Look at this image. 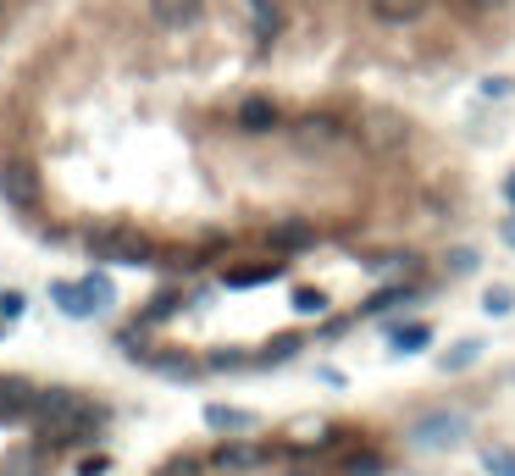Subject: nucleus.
Returning a JSON list of instances; mask_svg holds the SVG:
<instances>
[{
    "label": "nucleus",
    "mask_w": 515,
    "mask_h": 476,
    "mask_svg": "<svg viewBox=\"0 0 515 476\" xmlns=\"http://www.w3.org/2000/svg\"><path fill=\"white\" fill-rule=\"evenodd\" d=\"M405 438L421 454H449L471 438V410L466 405H427L421 416H410Z\"/></svg>",
    "instance_id": "1"
},
{
    "label": "nucleus",
    "mask_w": 515,
    "mask_h": 476,
    "mask_svg": "<svg viewBox=\"0 0 515 476\" xmlns=\"http://www.w3.org/2000/svg\"><path fill=\"white\" fill-rule=\"evenodd\" d=\"M84 244H89V255H95L100 266H156L161 261L156 244H150L139 227H128V222L84 227Z\"/></svg>",
    "instance_id": "2"
},
{
    "label": "nucleus",
    "mask_w": 515,
    "mask_h": 476,
    "mask_svg": "<svg viewBox=\"0 0 515 476\" xmlns=\"http://www.w3.org/2000/svg\"><path fill=\"white\" fill-rule=\"evenodd\" d=\"M0 194H6V205H12L17 216L45 211V178L28 167L23 155H6V161H0Z\"/></svg>",
    "instance_id": "3"
},
{
    "label": "nucleus",
    "mask_w": 515,
    "mask_h": 476,
    "mask_svg": "<svg viewBox=\"0 0 515 476\" xmlns=\"http://www.w3.org/2000/svg\"><path fill=\"white\" fill-rule=\"evenodd\" d=\"M288 139L305 155H327V150H338V144H349V128L338 117H327V111H305V117L288 128Z\"/></svg>",
    "instance_id": "4"
},
{
    "label": "nucleus",
    "mask_w": 515,
    "mask_h": 476,
    "mask_svg": "<svg viewBox=\"0 0 515 476\" xmlns=\"http://www.w3.org/2000/svg\"><path fill=\"white\" fill-rule=\"evenodd\" d=\"M266 460H272V454H266L261 443H250V438H222L211 449V471H233V476H239V471H261Z\"/></svg>",
    "instance_id": "5"
},
{
    "label": "nucleus",
    "mask_w": 515,
    "mask_h": 476,
    "mask_svg": "<svg viewBox=\"0 0 515 476\" xmlns=\"http://www.w3.org/2000/svg\"><path fill=\"white\" fill-rule=\"evenodd\" d=\"M233 122H239V133H250V139H272V133L283 128V111H277L266 95H250V100H239Z\"/></svg>",
    "instance_id": "6"
},
{
    "label": "nucleus",
    "mask_w": 515,
    "mask_h": 476,
    "mask_svg": "<svg viewBox=\"0 0 515 476\" xmlns=\"http://www.w3.org/2000/svg\"><path fill=\"white\" fill-rule=\"evenodd\" d=\"M200 421L216 438H250V432H261V416H255V410H233V405H205Z\"/></svg>",
    "instance_id": "7"
},
{
    "label": "nucleus",
    "mask_w": 515,
    "mask_h": 476,
    "mask_svg": "<svg viewBox=\"0 0 515 476\" xmlns=\"http://www.w3.org/2000/svg\"><path fill=\"white\" fill-rule=\"evenodd\" d=\"M239 6H244V17H250V39L261 50H272L277 34H283V6H277V0H239Z\"/></svg>",
    "instance_id": "8"
},
{
    "label": "nucleus",
    "mask_w": 515,
    "mask_h": 476,
    "mask_svg": "<svg viewBox=\"0 0 515 476\" xmlns=\"http://www.w3.org/2000/svg\"><path fill=\"white\" fill-rule=\"evenodd\" d=\"M50 299H56V310L61 316H72V322H89V316H100V305H95V294H89V283H50Z\"/></svg>",
    "instance_id": "9"
},
{
    "label": "nucleus",
    "mask_w": 515,
    "mask_h": 476,
    "mask_svg": "<svg viewBox=\"0 0 515 476\" xmlns=\"http://www.w3.org/2000/svg\"><path fill=\"white\" fill-rule=\"evenodd\" d=\"M427 6H432V0H366V12H372L383 28H410V23H421V17H427Z\"/></svg>",
    "instance_id": "10"
},
{
    "label": "nucleus",
    "mask_w": 515,
    "mask_h": 476,
    "mask_svg": "<svg viewBox=\"0 0 515 476\" xmlns=\"http://www.w3.org/2000/svg\"><path fill=\"white\" fill-rule=\"evenodd\" d=\"M266 244H272V250H311L316 227L300 222V216H294V222H272V227H266Z\"/></svg>",
    "instance_id": "11"
},
{
    "label": "nucleus",
    "mask_w": 515,
    "mask_h": 476,
    "mask_svg": "<svg viewBox=\"0 0 515 476\" xmlns=\"http://www.w3.org/2000/svg\"><path fill=\"white\" fill-rule=\"evenodd\" d=\"M200 12H205V0H150V17L161 28H189V23H200Z\"/></svg>",
    "instance_id": "12"
},
{
    "label": "nucleus",
    "mask_w": 515,
    "mask_h": 476,
    "mask_svg": "<svg viewBox=\"0 0 515 476\" xmlns=\"http://www.w3.org/2000/svg\"><path fill=\"white\" fill-rule=\"evenodd\" d=\"M28 405H34V388L23 377H0V421H28Z\"/></svg>",
    "instance_id": "13"
},
{
    "label": "nucleus",
    "mask_w": 515,
    "mask_h": 476,
    "mask_svg": "<svg viewBox=\"0 0 515 476\" xmlns=\"http://www.w3.org/2000/svg\"><path fill=\"white\" fill-rule=\"evenodd\" d=\"M45 465H50V449L45 443H28V449H12L0 460V476H45Z\"/></svg>",
    "instance_id": "14"
},
{
    "label": "nucleus",
    "mask_w": 515,
    "mask_h": 476,
    "mask_svg": "<svg viewBox=\"0 0 515 476\" xmlns=\"http://www.w3.org/2000/svg\"><path fill=\"white\" fill-rule=\"evenodd\" d=\"M139 366L161 371V377H178V382L200 377V360H189V355H172V349H161V355H150V349H144V360H139Z\"/></svg>",
    "instance_id": "15"
},
{
    "label": "nucleus",
    "mask_w": 515,
    "mask_h": 476,
    "mask_svg": "<svg viewBox=\"0 0 515 476\" xmlns=\"http://www.w3.org/2000/svg\"><path fill=\"white\" fill-rule=\"evenodd\" d=\"M283 277V261H255V266H228V288H266Z\"/></svg>",
    "instance_id": "16"
},
{
    "label": "nucleus",
    "mask_w": 515,
    "mask_h": 476,
    "mask_svg": "<svg viewBox=\"0 0 515 476\" xmlns=\"http://www.w3.org/2000/svg\"><path fill=\"white\" fill-rule=\"evenodd\" d=\"M477 355H482V338H455V344L438 355V371H444V377H460L466 366H477Z\"/></svg>",
    "instance_id": "17"
},
{
    "label": "nucleus",
    "mask_w": 515,
    "mask_h": 476,
    "mask_svg": "<svg viewBox=\"0 0 515 476\" xmlns=\"http://www.w3.org/2000/svg\"><path fill=\"white\" fill-rule=\"evenodd\" d=\"M388 349H394V355H421V349H432V327L427 322L388 327Z\"/></svg>",
    "instance_id": "18"
},
{
    "label": "nucleus",
    "mask_w": 515,
    "mask_h": 476,
    "mask_svg": "<svg viewBox=\"0 0 515 476\" xmlns=\"http://www.w3.org/2000/svg\"><path fill=\"white\" fill-rule=\"evenodd\" d=\"M410 305H416V288H383V294H372L360 310H366V316H388V322H394L399 310H410Z\"/></svg>",
    "instance_id": "19"
},
{
    "label": "nucleus",
    "mask_w": 515,
    "mask_h": 476,
    "mask_svg": "<svg viewBox=\"0 0 515 476\" xmlns=\"http://www.w3.org/2000/svg\"><path fill=\"white\" fill-rule=\"evenodd\" d=\"M388 460L377 449H349L344 460H338V476H383Z\"/></svg>",
    "instance_id": "20"
},
{
    "label": "nucleus",
    "mask_w": 515,
    "mask_h": 476,
    "mask_svg": "<svg viewBox=\"0 0 515 476\" xmlns=\"http://www.w3.org/2000/svg\"><path fill=\"white\" fill-rule=\"evenodd\" d=\"M178 310H183V294H178V288H161V294H150V305H144L139 322H144V327H156V322H172Z\"/></svg>",
    "instance_id": "21"
},
{
    "label": "nucleus",
    "mask_w": 515,
    "mask_h": 476,
    "mask_svg": "<svg viewBox=\"0 0 515 476\" xmlns=\"http://www.w3.org/2000/svg\"><path fill=\"white\" fill-rule=\"evenodd\" d=\"M300 349H305V338H300V333H277L272 344H266L261 355H255V366H283V360H294Z\"/></svg>",
    "instance_id": "22"
},
{
    "label": "nucleus",
    "mask_w": 515,
    "mask_h": 476,
    "mask_svg": "<svg viewBox=\"0 0 515 476\" xmlns=\"http://www.w3.org/2000/svg\"><path fill=\"white\" fill-rule=\"evenodd\" d=\"M205 471H211V454H172L161 465V476H205Z\"/></svg>",
    "instance_id": "23"
},
{
    "label": "nucleus",
    "mask_w": 515,
    "mask_h": 476,
    "mask_svg": "<svg viewBox=\"0 0 515 476\" xmlns=\"http://www.w3.org/2000/svg\"><path fill=\"white\" fill-rule=\"evenodd\" d=\"M482 471L488 476H515V449H499V443L482 449Z\"/></svg>",
    "instance_id": "24"
},
{
    "label": "nucleus",
    "mask_w": 515,
    "mask_h": 476,
    "mask_svg": "<svg viewBox=\"0 0 515 476\" xmlns=\"http://www.w3.org/2000/svg\"><path fill=\"white\" fill-rule=\"evenodd\" d=\"M294 310H300V316H322L327 294H322V288H311V283H300V288H294Z\"/></svg>",
    "instance_id": "25"
},
{
    "label": "nucleus",
    "mask_w": 515,
    "mask_h": 476,
    "mask_svg": "<svg viewBox=\"0 0 515 476\" xmlns=\"http://www.w3.org/2000/svg\"><path fill=\"white\" fill-rule=\"evenodd\" d=\"M205 366L211 371H244V366H255V355H244V349H216V355H205Z\"/></svg>",
    "instance_id": "26"
},
{
    "label": "nucleus",
    "mask_w": 515,
    "mask_h": 476,
    "mask_svg": "<svg viewBox=\"0 0 515 476\" xmlns=\"http://www.w3.org/2000/svg\"><path fill=\"white\" fill-rule=\"evenodd\" d=\"M372 144H377V150H399V144H405V128H399L394 117H388V122L377 117L372 122Z\"/></svg>",
    "instance_id": "27"
},
{
    "label": "nucleus",
    "mask_w": 515,
    "mask_h": 476,
    "mask_svg": "<svg viewBox=\"0 0 515 476\" xmlns=\"http://www.w3.org/2000/svg\"><path fill=\"white\" fill-rule=\"evenodd\" d=\"M482 310H488V316H510V310H515V288L493 283L488 294H482Z\"/></svg>",
    "instance_id": "28"
},
{
    "label": "nucleus",
    "mask_w": 515,
    "mask_h": 476,
    "mask_svg": "<svg viewBox=\"0 0 515 476\" xmlns=\"http://www.w3.org/2000/svg\"><path fill=\"white\" fill-rule=\"evenodd\" d=\"M84 283H89V294H95V305H100V310L117 305V288H111V277H106V272H89Z\"/></svg>",
    "instance_id": "29"
},
{
    "label": "nucleus",
    "mask_w": 515,
    "mask_h": 476,
    "mask_svg": "<svg viewBox=\"0 0 515 476\" xmlns=\"http://www.w3.org/2000/svg\"><path fill=\"white\" fill-rule=\"evenodd\" d=\"M28 310V299L23 294H12V288H6V294H0V322H17V316H23Z\"/></svg>",
    "instance_id": "30"
},
{
    "label": "nucleus",
    "mask_w": 515,
    "mask_h": 476,
    "mask_svg": "<svg viewBox=\"0 0 515 476\" xmlns=\"http://www.w3.org/2000/svg\"><path fill=\"white\" fill-rule=\"evenodd\" d=\"M477 266H482L477 250H455V255H449V272H477Z\"/></svg>",
    "instance_id": "31"
},
{
    "label": "nucleus",
    "mask_w": 515,
    "mask_h": 476,
    "mask_svg": "<svg viewBox=\"0 0 515 476\" xmlns=\"http://www.w3.org/2000/svg\"><path fill=\"white\" fill-rule=\"evenodd\" d=\"M510 89H515V78H482V95H493V100L510 95Z\"/></svg>",
    "instance_id": "32"
},
{
    "label": "nucleus",
    "mask_w": 515,
    "mask_h": 476,
    "mask_svg": "<svg viewBox=\"0 0 515 476\" xmlns=\"http://www.w3.org/2000/svg\"><path fill=\"white\" fill-rule=\"evenodd\" d=\"M466 12H499V6H510V0H460Z\"/></svg>",
    "instance_id": "33"
},
{
    "label": "nucleus",
    "mask_w": 515,
    "mask_h": 476,
    "mask_svg": "<svg viewBox=\"0 0 515 476\" xmlns=\"http://www.w3.org/2000/svg\"><path fill=\"white\" fill-rule=\"evenodd\" d=\"M499 238H504V244H510V250H515V211H510V216H504V222H499Z\"/></svg>",
    "instance_id": "34"
},
{
    "label": "nucleus",
    "mask_w": 515,
    "mask_h": 476,
    "mask_svg": "<svg viewBox=\"0 0 515 476\" xmlns=\"http://www.w3.org/2000/svg\"><path fill=\"white\" fill-rule=\"evenodd\" d=\"M504 200H510V211H515V172H504Z\"/></svg>",
    "instance_id": "35"
},
{
    "label": "nucleus",
    "mask_w": 515,
    "mask_h": 476,
    "mask_svg": "<svg viewBox=\"0 0 515 476\" xmlns=\"http://www.w3.org/2000/svg\"><path fill=\"white\" fill-rule=\"evenodd\" d=\"M305 476H316V471H305Z\"/></svg>",
    "instance_id": "36"
}]
</instances>
